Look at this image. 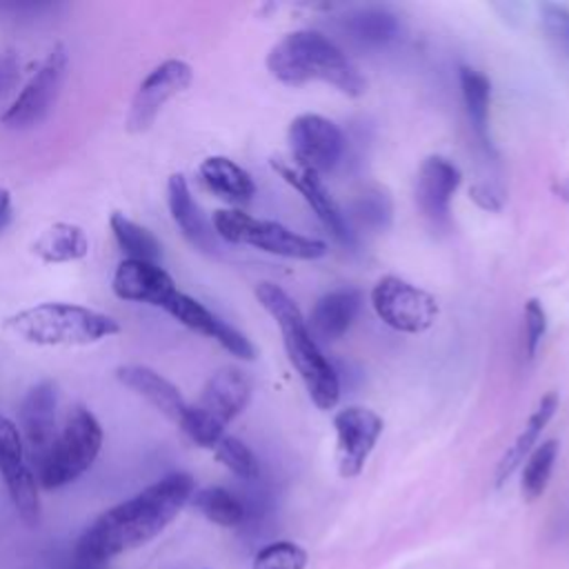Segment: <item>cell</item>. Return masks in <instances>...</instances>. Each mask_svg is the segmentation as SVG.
I'll list each match as a JSON object with an SVG mask.
<instances>
[{"mask_svg": "<svg viewBox=\"0 0 569 569\" xmlns=\"http://www.w3.org/2000/svg\"><path fill=\"white\" fill-rule=\"evenodd\" d=\"M196 482L184 471L167 473L136 496L102 511L78 538L76 556L107 562L153 540L191 500Z\"/></svg>", "mask_w": 569, "mask_h": 569, "instance_id": "1", "label": "cell"}, {"mask_svg": "<svg viewBox=\"0 0 569 569\" xmlns=\"http://www.w3.org/2000/svg\"><path fill=\"white\" fill-rule=\"evenodd\" d=\"M269 73L289 87L325 82L345 96H362L365 78L349 56L325 33L298 29L282 36L267 53Z\"/></svg>", "mask_w": 569, "mask_h": 569, "instance_id": "2", "label": "cell"}, {"mask_svg": "<svg viewBox=\"0 0 569 569\" xmlns=\"http://www.w3.org/2000/svg\"><path fill=\"white\" fill-rule=\"evenodd\" d=\"M256 298L276 320L287 358L305 382L311 402L322 411L333 409L340 400V380L333 365L322 356L300 307L273 282H260L256 287Z\"/></svg>", "mask_w": 569, "mask_h": 569, "instance_id": "3", "label": "cell"}, {"mask_svg": "<svg viewBox=\"0 0 569 569\" xmlns=\"http://www.w3.org/2000/svg\"><path fill=\"white\" fill-rule=\"evenodd\" d=\"M7 331L40 347H84L120 333L116 318L71 302H42L7 318Z\"/></svg>", "mask_w": 569, "mask_h": 569, "instance_id": "4", "label": "cell"}, {"mask_svg": "<svg viewBox=\"0 0 569 569\" xmlns=\"http://www.w3.org/2000/svg\"><path fill=\"white\" fill-rule=\"evenodd\" d=\"M102 449V427L84 407L69 409L47 456L36 465V478L42 489H60L78 480L98 458Z\"/></svg>", "mask_w": 569, "mask_h": 569, "instance_id": "5", "label": "cell"}, {"mask_svg": "<svg viewBox=\"0 0 569 569\" xmlns=\"http://www.w3.org/2000/svg\"><path fill=\"white\" fill-rule=\"evenodd\" d=\"M216 236L231 244H247L264 253H273L291 260H318L327 256V244L318 238H309L287 229L276 220L253 218L240 209H218L211 216Z\"/></svg>", "mask_w": 569, "mask_h": 569, "instance_id": "6", "label": "cell"}, {"mask_svg": "<svg viewBox=\"0 0 569 569\" xmlns=\"http://www.w3.org/2000/svg\"><path fill=\"white\" fill-rule=\"evenodd\" d=\"M69 53L62 42L53 44L13 102L0 116V122L7 129H29L47 118L51 107L56 104L60 89L67 78Z\"/></svg>", "mask_w": 569, "mask_h": 569, "instance_id": "7", "label": "cell"}, {"mask_svg": "<svg viewBox=\"0 0 569 569\" xmlns=\"http://www.w3.org/2000/svg\"><path fill=\"white\" fill-rule=\"evenodd\" d=\"M371 307L387 327L402 333H422L438 318L436 298L398 276H385L373 284Z\"/></svg>", "mask_w": 569, "mask_h": 569, "instance_id": "8", "label": "cell"}, {"mask_svg": "<svg viewBox=\"0 0 569 569\" xmlns=\"http://www.w3.org/2000/svg\"><path fill=\"white\" fill-rule=\"evenodd\" d=\"M193 80V69L189 62L180 58H169L156 64L138 84L131 107L127 113V129L131 133H142L147 131L162 107L182 93Z\"/></svg>", "mask_w": 569, "mask_h": 569, "instance_id": "9", "label": "cell"}, {"mask_svg": "<svg viewBox=\"0 0 569 569\" xmlns=\"http://www.w3.org/2000/svg\"><path fill=\"white\" fill-rule=\"evenodd\" d=\"M287 138L296 164L318 176L331 171L345 151V136L340 127L318 113L296 116L289 124Z\"/></svg>", "mask_w": 569, "mask_h": 569, "instance_id": "10", "label": "cell"}, {"mask_svg": "<svg viewBox=\"0 0 569 569\" xmlns=\"http://www.w3.org/2000/svg\"><path fill=\"white\" fill-rule=\"evenodd\" d=\"M333 429L338 473L342 478H356L382 433V418L369 407L351 405L333 416Z\"/></svg>", "mask_w": 569, "mask_h": 569, "instance_id": "11", "label": "cell"}, {"mask_svg": "<svg viewBox=\"0 0 569 569\" xmlns=\"http://www.w3.org/2000/svg\"><path fill=\"white\" fill-rule=\"evenodd\" d=\"M271 167L280 173V178L284 182H289L305 198V202L313 209V213L325 224V229L342 247H347V249L356 247V231H353L349 218L342 213V209L329 196V191L325 189L318 173L302 169L296 162H284V160H271Z\"/></svg>", "mask_w": 569, "mask_h": 569, "instance_id": "12", "label": "cell"}, {"mask_svg": "<svg viewBox=\"0 0 569 569\" xmlns=\"http://www.w3.org/2000/svg\"><path fill=\"white\" fill-rule=\"evenodd\" d=\"M460 169L445 156L422 160L416 180V200L422 216L436 229H447L451 222V198L460 187Z\"/></svg>", "mask_w": 569, "mask_h": 569, "instance_id": "13", "label": "cell"}, {"mask_svg": "<svg viewBox=\"0 0 569 569\" xmlns=\"http://www.w3.org/2000/svg\"><path fill=\"white\" fill-rule=\"evenodd\" d=\"M164 311L171 318H176L180 325H184L187 329H191L196 333H202L207 338H213L231 356H236L240 360H253L256 358V347L251 345V340L242 331H238L236 327H231L229 322L218 318L211 309H207L196 298L182 293L180 289L164 305Z\"/></svg>", "mask_w": 569, "mask_h": 569, "instance_id": "14", "label": "cell"}, {"mask_svg": "<svg viewBox=\"0 0 569 569\" xmlns=\"http://www.w3.org/2000/svg\"><path fill=\"white\" fill-rule=\"evenodd\" d=\"M56 407H58V389L51 380H40L24 393L18 409V429L22 433L24 445L29 447L36 465L51 449L58 431H56Z\"/></svg>", "mask_w": 569, "mask_h": 569, "instance_id": "15", "label": "cell"}, {"mask_svg": "<svg viewBox=\"0 0 569 569\" xmlns=\"http://www.w3.org/2000/svg\"><path fill=\"white\" fill-rule=\"evenodd\" d=\"M111 289L118 298L129 302H144L164 309L178 291L173 278L156 262L122 260L113 273Z\"/></svg>", "mask_w": 569, "mask_h": 569, "instance_id": "16", "label": "cell"}, {"mask_svg": "<svg viewBox=\"0 0 569 569\" xmlns=\"http://www.w3.org/2000/svg\"><path fill=\"white\" fill-rule=\"evenodd\" d=\"M251 400V380L238 367H222L204 382L196 407L227 427Z\"/></svg>", "mask_w": 569, "mask_h": 569, "instance_id": "17", "label": "cell"}, {"mask_svg": "<svg viewBox=\"0 0 569 569\" xmlns=\"http://www.w3.org/2000/svg\"><path fill=\"white\" fill-rule=\"evenodd\" d=\"M167 204L169 213L180 229V233L200 251L204 253H216V231L213 227L204 220L200 207L196 204L187 178L182 173H171L167 182Z\"/></svg>", "mask_w": 569, "mask_h": 569, "instance_id": "18", "label": "cell"}, {"mask_svg": "<svg viewBox=\"0 0 569 569\" xmlns=\"http://www.w3.org/2000/svg\"><path fill=\"white\" fill-rule=\"evenodd\" d=\"M116 378L127 389L142 396L162 416H167L169 420H173L178 425V420L182 418V413L187 409V402H184L180 389L171 380H167L164 376H160L156 369H151L147 365H120L116 369Z\"/></svg>", "mask_w": 569, "mask_h": 569, "instance_id": "19", "label": "cell"}, {"mask_svg": "<svg viewBox=\"0 0 569 569\" xmlns=\"http://www.w3.org/2000/svg\"><path fill=\"white\" fill-rule=\"evenodd\" d=\"M362 305V293L353 287H340L320 296L311 309V333L333 342L353 325Z\"/></svg>", "mask_w": 569, "mask_h": 569, "instance_id": "20", "label": "cell"}, {"mask_svg": "<svg viewBox=\"0 0 569 569\" xmlns=\"http://www.w3.org/2000/svg\"><path fill=\"white\" fill-rule=\"evenodd\" d=\"M342 31L360 47L380 49L400 38L402 24L396 13L382 7H360L342 16Z\"/></svg>", "mask_w": 569, "mask_h": 569, "instance_id": "21", "label": "cell"}, {"mask_svg": "<svg viewBox=\"0 0 569 569\" xmlns=\"http://www.w3.org/2000/svg\"><path fill=\"white\" fill-rule=\"evenodd\" d=\"M198 178L211 193L233 204H244L256 193L253 178L224 156L204 158L198 167Z\"/></svg>", "mask_w": 569, "mask_h": 569, "instance_id": "22", "label": "cell"}, {"mask_svg": "<svg viewBox=\"0 0 569 569\" xmlns=\"http://www.w3.org/2000/svg\"><path fill=\"white\" fill-rule=\"evenodd\" d=\"M556 409H558V393L556 391H549L538 400V407L529 416L525 429L518 433V438L505 451V456L500 458V462L496 467V487H502L511 478V473L520 467V462H525V458L533 451V447L538 445L540 433L551 422Z\"/></svg>", "mask_w": 569, "mask_h": 569, "instance_id": "23", "label": "cell"}, {"mask_svg": "<svg viewBox=\"0 0 569 569\" xmlns=\"http://www.w3.org/2000/svg\"><path fill=\"white\" fill-rule=\"evenodd\" d=\"M460 80V96L465 104V113L469 120V127L482 147L487 156H493V142L489 136V102H491V84L489 78L471 67H460L458 71Z\"/></svg>", "mask_w": 569, "mask_h": 569, "instance_id": "24", "label": "cell"}, {"mask_svg": "<svg viewBox=\"0 0 569 569\" xmlns=\"http://www.w3.org/2000/svg\"><path fill=\"white\" fill-rule=\"evenodd\" d=\"M31 251L47 264L76 262L89 253V238L73 222H56L33 240Z\"/></svg>", "mask_w": 569, "mask_h": 569, "instance_id": "25", "label": "cell"}, {"mask_svg": "<svg viewBox=\"0 0 569 569\" xmlns=\"http://www.w3.org/2000/svg\"><path fill=\"white\" fill-rule=\"evenodd\" d=\"M111 233L127 256V260H140V262H156L162 258V244L160 240L142 224L133 222L120 211H113L109 218Z\"/></svg>", "mask_w": 569, "mask_h": 569, "instance_id": "26", "label": "cell"}, {"mask_svg": "<svg viewBox=\"0 0 569 569\" xmlns=\"http://www.w3.org/2000/svg\"><path fill=\"white\" fill-rule=\"evenodd\" d=\"M209 522L218 525V527H242L247 511L242 505V498L233 491H229L227 487H202L198 491H193L191 500H189Z\"/></svg>", "mask_w": 569, "mask_h": 569, "instance_id": "27", "label": "cell"}, {"mask_svg": "<svg viewBox=\"0 0 569 569\" xmlns=\"http://www.w3.org/2000/svg\"><path fill=\"white\" fill-rule=\"evenodd\" d=\"M558 449H560L558 440L551 438V440L538 442L533 447V451L527 456V462L522 469V480H520L522 498L527 502H533L545 493L551 471H553V465H556V458H558Z\"/></svg>", "mask_w": 569, "mask_h": 569, "instance_id": "28", "label": "cell"}, {"mask_svg": "<svg viewBox=\"0 0 569 569\" xmlns=\"http://www.w3.org/2000/svg\"><path fill=\"white\" fill-rule=\"evenodd\" d=\"M351 218L371 231H385L391 224L393 218V204L385 189L371 187L365 189L353 202H351Z\"/></svg>", "mask_w": 569, "mask_h": 569, "instance_id": "29", "label": "cell"}, {"mask_svg": "<svg viewBox=\"0 0 569 569\" xmlns=\"http://www.w3.org/2000/svg\"><path fill=\"white\" fill-rule=\"evenodd\" d=\"M213 453H216V460L222 462L240 480L253 482L260 478V462L242 440L224 433L213 447Z\"/></svg>", "mask_w": 569, "mask_h": 569, "instance_id": "30", "label": "cell"}, {"mask_svg": "<svg viewBox=\"0 0 569 569\" xmlns=\"http://www.w3.org/2000/svg\"><path fill=\"white\" fill-rule=\"evenodd\" d=\"M24 462V440L16 422L0 413V476L2 480H11L27 471Z\"/></svg>", "mask_w": 569, "mask_h": 569, "instance_id": "31", "label": "cell"}, {"mask_svg": "<svg viewBox=\"0 0 569 569\" xmlns=\"http://www.w3.org/2000/svg\"><path fill=\"white\" fill-rule=\"evenodd\" d=\"M9 498L18 511V516L29 525L36 527L40 522V493H38V478L31 471V467L27 471H22L20 476L11 478L4 482Z\"/></svg>", "mask_w": 569, "mask_h": 569, "instance_id": "32", "label": "cell"}, {"mask_svg": "<svg viewBox=\"0 0 569 569\" xmlns=\"http://www.w3.org/2000/svg\"><path fill=\"white\" fill-rule=\"evenodd\" d=\"M307 551L289 540H273L262 545L251 562V569H305Z\"/></svg>", "mask_w": 569, "mask_h": 569, "instance_id": "33", "label": "cell"}, {"mask_svg": "<svg viewBox=\"0 0 569 569\" xmlns=\"http://www.w3.org/2000/svg\"><path fill=\"white\" fill-rule=\"evenodd\" d=\"M178 427L182 433L198 447H209L213 449L218 440L224 436V427L216 422L211 416L200 411L196 405H187L182 418L178 420Z\"/></svg>", "mask_w": 569, "mask_h": 569, "instance_id": "34", "label": "cell"}, {"mask_svg": "<svg viewBox=\"0 0 569 569\" xmlns=\"http://www.w3.org/2000/svg\"><path fill=\"white\" fill-rule=\"evenodd\" d=\"M547 333V311L538 298L525 302V356L531 360Z\"/></svg>", "mask_w": 569, "mask_h": 569, "instance_id": "35", "label": "cell"}, {"mask_svg": "<svg viewBox=\"0 0 569 569\" xmlns=\"http://www.w3.org/2000/svg\"><path fill=\"white\" fill-rule=\"evenodd\" d=\"M20 80V56L16 51L0 53V96L9 93Z\"/></svg>", "mask_w": 569, "mask_h": 569, "instance_id": "36", "label": "cell"}, {"mask_svg": "<svg viewBox=\"0 0 569 569\" xmlns=\"http://www.w3.org/2000/svg\"><path fill=\"white\" fill-rule=\"evenodd\" d=\"M56 9V4L51 2H0V13H9V16H38L42 11H51Z\"/></svg>", "mask_w": 569, "mask_h": 569, "instance_id": "37", "label": "cell"}, {"mask_svg": "<svg viewBox=\"0 0 569 569\" xmlns=\"http://www.w3.org/2000/svg\"><path fill=\"white\" fill-rule=\"evenodd\" d=\"M469 193H471V198H473L482 209H487V211H498V209L502 207L500 196L493 193L487 184H476V187H471Z\"/></svg>", "mask_w": 569, "mask_h": 569, "instance_id": "38", "label": "cell"}, {"mask_svg": "<svg viewBox=\"0 0 569 569\" xmlns=\"http://www.w3.org/2000/svg\"><path fill=\"white\" fill-rule=\"evenodd\" d=\"M11 222V193L0 187V233L7 229V224Z\"/></svg>", "mask_w": 569, "mask_h": 569, "instance_id": "39", "label": "cell"}, {"mask_svg": "<svg viewBox=\"0 0 569 569\" xmlns=\"http://www.w3.org/2000/svg\"><path fill=\"white\" fill-rule=\"evenodd\" d=\"M107 562H98V560H91V558H84V556H76L73 558V569H104Z\"/></svg>", "mask_w": 569, "mask_h": 569, "instance_id": "40", "label": "cell"}]
</instances>
